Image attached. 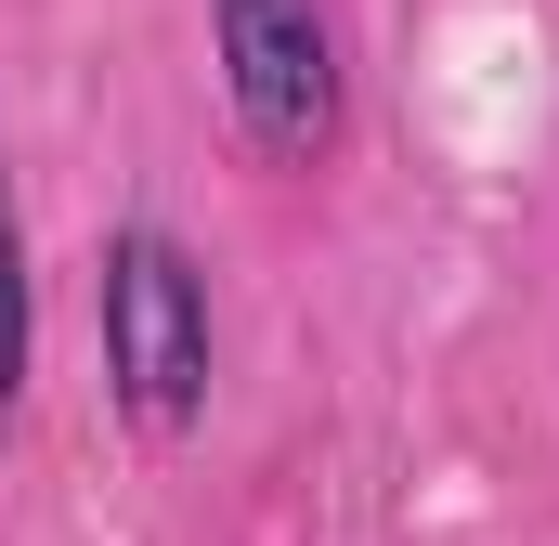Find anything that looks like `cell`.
Here are the masks:
<instances>
[{
	"instance_id": "6da1fadb",
	"label": "cell",
	"mask_w": 559,
	"mask_h": 546,
	"mask_svg": "<svg viewBox=\"0 0 559 546\" xmlns=\"http://www.w3.org/2000/svg\"><path fill=\"white\" fill-rule=\"evenodd\" d=\"M105 378L143 442H182L209 416V273L169 222L105 235Z\"/></svg>"
},
{
	"instance_id": "7a4b0ae2",
	"label": "cell",
	"mask_w": 559,
	"mask_h": 546,
	"mask_svg": "<svg viewBox=\"0 0 559 546\" xmlns=\"http://www.w3.org/2000/svg\"><path fill=\"white\" fill-rule=\"evenodd\" d=\"M209 39H222V92L248 143L274 169H312L338 143V39H325V0H209Z\"/></svg>"
},
{
	"instance_id": "3957f363",
	"label": "cell",
	"mask_w": 559,
	"mask_h": 546,
	"mask_svg": "<svg viewBox=\"0 0 559 546\" xmlns=\"http://www.w3.org/2000/svg\"><path fill=\"white\" fill-rule=\"evenodd\" d=\"M26 352H39V299H26V222H13V182H0V416L26 391Z\"/></svg>"
}]
</instances>
